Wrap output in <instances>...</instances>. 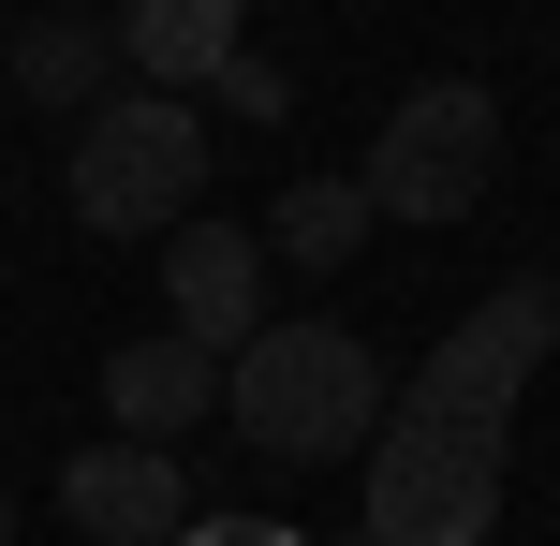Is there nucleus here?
Segmentation results:
<instances>
[{
	"mask_svg": "<svg viewBox=\"0 0 560 546\" xmlns=\"http://www.w3.org/2000/svg\"><path fill=\"white\" fill-rule=\"evenodd\" d=\"M222 414H236V443H252V458L325 473V458H369V429L398 414V384H384V355H369L339 311H280L266 340L222 370Z\"/></svg>",
	"mask_w": 560,
	"mask_h": 546,
	"instance_id": "nucleus-1",
	"label": "nucleus"
},
{
	"mask_svg": "<svg viewBox=\"0 0 560 546\" xmlns=\"http://www.w3.org/2000/svg\"><path fill=\"white\" fill-rule=\"evenodd\" d=\"M192 193H207V104H177V89L118 74L104 104L74 118V148H59V207H74L89 236H177Z\"/></svg>",
	"mask_w": 560,
	"mask_h": 546,
	"instance_id": "nucleus-2",
	"label": "nucleus"
},
{
	"mask_svg": "<svg viewBox=\"0 0 560 546\" xmlns=\"http://www.w3.org/2000/svg\"><path fill=\"white\" fill-rule=\"evenodd\" d=\"M354 532L369 546H487L502 532V429L384 414L369 458H354Z\"/></svg>",
	"mask_w": 560,
	"mask_h": 546,
	"instance_id": "nucleus-3",
	"label": "nucleus"
},
{
	"mask_svg": "<svg viewBox=\"0 0 560 546\" xmlns=\"http://www.w3.org/2000/svg\"><path fill=\"white\" fill-rule=\"evenodd\" d=\"M369 222H472L502 193V89L487 74H428L398 89V118L369 133Z\"/></svg>",
	"mask_w": 560,
	"mask_h": 546,
	"instance_id": "nucleus-4",
	"label": "nucleus"
},
{
	"mask_svg": "<svg viewBox=\"0 0 560 546\" xmlns=\"http://www.w3.org/2000/svg\"><path fill=\"white\" fill-rule=\"evenodd\" d=\"M560 355V281H502V295H472V311L428 340V370L398 384V414H443V429H502L516 414V384H532Z\"/></svg>",
	"mask_w": 560,
	"mask_h": 546,
	"instance_id": "nucleus-5",
	"label": "nucleus"
},
{
	"mask_svg": "<svg viewBox=\"0 0 560 546\" xmlns=\"http://www.w3.org/2000/svg\"><path fill=\"white\" fill-rule=\"evenodd\" d=\"M266 281H280V266H266V236H252V222H177V236H163V325H177L192 355H222V370L280 325V311H266Z\"/></svg>",
	"mask_w": 560,
	"mask_h": 546,
	"instance_id": "nucleus-6",
	"label": "nucleus"
},
{
	"mask_svg": "<svg viewBox=\"0 0 560 546\" xmlns=\"http://www.w3.org/2000/svg\"><path fill=\"white\" fill-rule=\"evenodd\" d=\"M59 518H74L89 546H177L207 502H192V473H177V443H118L104 429L74 473H59Z\"/></svg>",
	"mask_w": 560,
	"mask_h": 546,
	"instance_id": "nucleus-7",
	"label": "nucleus"
},
{
	"mask_svg": "<svg viewBox=\"0 0 560 546\" xmlns=\"http://www.w3.org/2000/svg\"><path fill=\"white\" fill-rule=\"evenodd\" d=\"M252 59V0H118V74L133 89H222Z\"/></svg>",
	"mask_w": 560,
	"mask_h": 546,
	"instance_id": "nucleus-8",
	"label": "nucleus"
},
{
	"mask_svg": "<svg viewBox=\"0 0 560 546\" xmlns=\"http://www.w3.org/2000/svg\"><path fill=\"white\" fill-rule=\"evenodd\" d=\"M104 414H118V443H192L207 414H222V355H192L177 325H148V340L104 355Z\"/></svg>",
	"mask_w": 560,
	"mask_h": 546,
	"instance_id": "nucleus-9",
	"label": "nucleus"
},
{
	"mask_svg": "<svg viewBox=\"0 0 560 546\" xmlns=\"http://www.w3.org/2000/svg\"><path fill=\"white\" fill-rule=\"evenodd\" d=\"M0 89H15V104H45V118H89V104L118 89V15H74V0H59V15H15Z\"/></svg>",
	"mask_w": 560,
	"mask_h": 546,
	"instance_id": "nucleus-10",
	"label": "nucleus"
},
{
	"mask_svg": "<svg viewBox=\"0 0 560 546\" xmlns=\"http://www.w3.org/2000/svg\"><path fill=\"white\" fill-rule=\"evenodd\" d=\"M252 236H266V266H295V281H339V266L369 252V177H295Z\"/></svg>",
	"mask_w": 560,
	"mask_h": 546,
	"instance_id": "nucleus-11",
	"label": "nucleus"
},
{
	"mask_svg": "<svg viewBox=\"0 0 560 546\" xmlns=\"http://www.w3.org/2000/svg\"><path fill=\"white\" fill-rule=\"evenodd\" d=\"M177 546H310V532H295V518H192Z\"/></svg>",
	"mask_w": 560,
	"mask_h": 546,
	"instance_id": "nucleus-12",
	"label": "nucleus"
},
{
	"mask_svg": "<svg viewBox=\"0 0 560 546\" xmlns=\"http://www.w3.org/2000/svg\"><path fill=\"white\" fill-rule=\"evenodd\" d=\"M222 104H236V118H280L295 89H280V59H236V74H222Z\"/></svg>",
	"mask_w": 560,
	"mask_h": 546,
	"instance_id": "nucleus-13",
	"label": "nucleus"
},
{
	"mask_svg": "<svg viewBox=\"0 0 560 546\" xmlns=\"http://www.w3.org/2000/svg\"><path fill=\"white\" fill-rule=\"evenodd\" d=\"M0 546H15V502H0Z\"/></svg>",
	"mask_w": 560,
	"mask_h": 546,
	"instance_id": "nucleus-14",
	"label": "nucleus"
}]
</instances>
